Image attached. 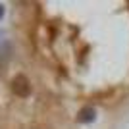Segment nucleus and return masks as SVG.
Returning <instances> with one entry per match:
<instances>
[{"label":"nucleus","instance_id":"f257e3e1","mask_svg":"<svg viewBox=\"0 0 129 129\" xmlns=\"http://www.w3.org/2000/svg\"><path fill=\"white\" fill-rule=\"evenodd\" d=\"M10 89H12V92H14L17 98H29L31 92H33V85H31V81H29V77L21 75V73L12 79Z\"/></svg>","mask_w":129,"mask_h":129},{"label":"nucleus","instance_id":"39448f33","mask_svg":"<svg viewBox=\"0 0 129 129\" xmlns=\"http://www.w3.org/2000/svg\"><path fill=\"white\" fill-rule=\"evenodd\" d=\"M4 37V31H2V29H0V39ZM0 43H2V41H0Z\"/></svg>","mask_w":129,"mask_h":129},{"label":"nucleus","instance_id":"f03ea898","mask_svg":"<svg viewBox=\"0 0 129 129\" xmlns=\"http://www.w3.org/2000/svg\"><path fill=\"white\" fill-rule=\"evenodd\" d=\"M75 119L79 121V123H83V125L92 123V121L96 119V108L92 106V104H85V106H81L79 112H77V116H75Z\"/></svg>","mask_w":129,"mask_h":129},{"label":"nucleus","instance_id":"20e7f679","mask_svg":"<svg viewBox=\"0 0 129 129\" xmlns=\"http://www.w3.org/2000/svg\"><path fill=\"white\" fill-rule=\"evenodd\" d=\"M4 16H6V6L2 4V2H0V21L4 19Z\"/></svg>","mask_w":129,"mask_h":129},{"label":"nucleus","instance_id":"7ed1b4c3","mask_svg":"<svg viewBox=\"0 0 129 129\" xmlns=\"http://www.w3.org/2000/svg\"><path fill=\"white\" fill-rule=\"evenodd\" d=\"M12 54H14V44L10 41H2L0 43V68H4L8 64V60L12 58Z\"/></svg>","mask_w":129,"mask_h":129}]
</instances>
